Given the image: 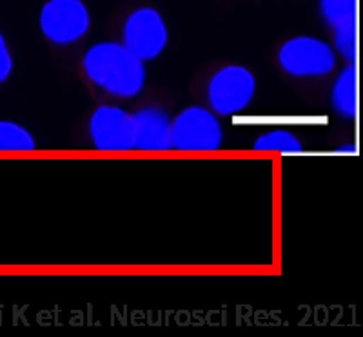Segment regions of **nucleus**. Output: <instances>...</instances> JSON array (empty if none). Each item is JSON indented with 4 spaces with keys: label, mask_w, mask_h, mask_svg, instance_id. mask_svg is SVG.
<instances>
[{
    "label": "nucleus",
    "mask_w": 363,
    "mask_h": 337,
    "mask_svg": "<svg viewBox=\"0 0 363 337\" xmlns=\"http://www.w3.org/2000/svg\"><path fill=\"white\" fill-rule=\"evenodd\" d=\"M169 42V29L162 13L155 8H138L128 15L122 28V44L147 62L160 57Z\"/></svg>",
    "instance_id": "6"
},
{
    "label": "nucleus",
    "mask_w": 363,
    "mask_h": 337,
    "mask_svg": "<svg viewBox=\"0 0 363 337\" xmlns=\"http://www.w3.org/2000/svg\"><path fill=\"white\" fill-rule=\"evenodd\" d=\"M318 8L330 29L358 21V0H318Z\"/></svg>",
    "instance_id": "12"
},
{
    "label": "nucleus",
    "mask_w": 363,
    "mask_h": 337,
    "mask_svg": "<svg viewBox=\"0 0 363 337\" xmlns=\"http://www.w3.org/2000/svg\"><path fill=\"white\" fill-rule=\"evenodd\" d=\"M330 105L342 118L354 120L358 116V66L349 62L336 76L330 89Z\"/></svg>",
    "instance_id": "9"
},
{
    "label": "nucleus",
    "mask_w": 363,
    "mask_h": 337,
    "mask_svg": "<svg viewBox=\"0 0 363 337\" xmlns=\"http://www.w3.org/2000/svg\"><path fill=\"white\" fill-rule=\"evenodd\" d=\"M356 151H358V149H356V145H343V147L336 149V152H352V154H354Z\"/></svg>",
    "instance_id": "15"
},
{
    "label": "nucleus",
    "mask_w": 363,
    "mask_h": 337,
    "mask_svg": "<svg viewBox=\"0 0 363 337\" xmlns=\"http://www.w3.org/2000/svg\"><path fill=\"white\" fill-rule=\"evenodd\" d=\"M278 64L284 73L296 79L325 76L336 67V51L322 38L300 35L280 45Z\"/></svg>",
    "instance_id": "2"
},
{
    "label": "nucleus",
    "mask_w": 363,
    "mask_h": 337,
    "mask_svg": "<svg viewBox=\"0 0 363 337\" xmlns=\"http://www.w3.org/2000/svg\"><path fill=\"white\" fill-rule=\"evenodd\" d=\"M91 15L84 0H45L38 13V28L50 42L69 45L86 37Z\"/></svg>",
    "instance_id": "5"
},
{
    "label": "nucleus",
    "mask_w": 363,
    "mask_h": 337,
    "mask_svg": "<svg viewBox=\"0 0 363 337\" xmlns=\"http://www.w3.org/2000/svg\"><path fill=\"white\" fill-rule=\"evenodd\" d=\"M256 93V76L245 66H223L207 84V100L213 113L233 116L245 111Z\"/></svg>",
    "instance_id": "4"
},
{
    "label": "nucleus",
    "mask_w": 363,
    "mask_h": 337,
    "mask_svg": "<svg viewBox=\"0 0 363 337\" xmlns=\"http://www.w3.org/2000/svg\"><path fill=\"white\" fill-rule=\"evenodd\" d=\"M171 138L177 151L213 152L222 147L223 131L215 113L202 105H189L171 122Z\"/></svg>",
    "instance_id": "3"
},
{
    "label": "nucleus",
    "mask_w": 363,
    "mask_h": 337,
    "mask_svg": "<svg viewBox=\"0 0 363 337\" xmlns=\"http://www.w3.org/2000/svg\"><path fill=\"white\" fill-rule=\"evenodd\" d=\"M255 151L281 152V154H300L303 151V144L294 132L285 129H274L260 135L252 144Z\"/></svg>",
    "instance_id": "11"
},
{
    "label": "nucleus",
    "mask_w": 363,
    "mask_h": 337,
    "mask_svg": "<svg viewBox=\"0 0 363 337\" xmlns=\"http://www.w3.org/2000/svg\"><path fill=\"white\" fill-rule=\"evenodd\" d=\"M13 73V55L9 51V45L6 37L0 31V86L11 76Z\"/></svg>",
    "instance_id": "14"
},
{
    "label": "nucleus",
    "mask_w": 363,
    "mask_h": 337,
    "mask_svg": "<svg viewBox=\"0 0 363 337\" xmlns=\"http://www.w3.org/2000/svg\"><path fill=\"white\" fill-rule=\"evenodd\" d=\"M84 74L96 87L116 98H133L144 91L145 62L122 42H96L82 58Z\"/></svg>",
    "instance_id": "1"
},
{
    "label": "nucleus",
    "mask_w": 363,
    "mask_h": 337,
    "mask_svg": "<svg viewBox=\"0 0 363 337\" xmlns=\"http://www.w3.org/2000/svg\"><path fill=\"white\" fill-rule=\"evenodd\" d=\"M133 129H135L136 151H171V118L157 105H147L133 113Z\"/></svg>",
    "instance_id": "8"
},
{
    "label": "nucleus",
    "mask_w": 363,
    "mask_h": 337,
    "mask_svg": "<svg viewBox=\"0 0 363 337\" xmlns=\"http://www.w3.org/2000/svg\"><path fill=\"white\" fill-rule=\"evenodd\" d=\"M89 136L95 149L122 152L135 149L133 116L122 107L100 105L89 116Z\"/></svg>",
    "instance_id": "7"
},
{
    "label": "nucleus",
    "mask_w": 363,
    "mask_h": 337,
    "mask_svg": "<svg viewBox=\"0 0 363 337\" xmlns=\"http://www.w3.org/2000/svg\"><path fill=\"white\" fill-rule=\"evenodd\" d=\"M335 51L347 62H358V21L330 29Z\"/></svg>",
    "instance_id": "13"
},
{
    "label": "nucleus",
    "mask_w": 363,
    "mask_h": 337,
    "mask_svg": "<svg viewBox=\"0 0 363 337\" xmlns=\"http://www.w3.org/2000/svg\"><path fill=\"white\" fill-rule=\"evenodd\" d=\"M37 149L35 136L13 120H0V152H28Z\"/></svg>",
    "instance_id": "10"
}]
</instances>
